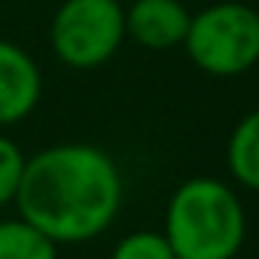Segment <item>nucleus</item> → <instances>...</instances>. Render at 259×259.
I'll use <instances>...</instances> for the list:
<instances>
[{"label": "nucleus", "instance_id": "10", "mask_svg": "<svg viewBox=\"0 0 259 259\" xmlns=\"http://www.w3.org/2000/svg\"><path fill=\"white\" fill-rule=\"evenodd\" d=\"M25 165H28V156L22 153V147L13 138L0 135V207L16 201L25 177Z\"/></svg>", "mask_w": 259, "mask_h": 259}, {"label": "nucleus", "instance_id": "4", "mask_svg": "<svg viewBox=\"0 0 259 259\" xmlns=\"http://www.w3.org/2000/svg\"><path fill=\"white\" fill-rule=\"evenodd\" d=\"M125 43V7L119 0H64L49 25L55 58L73 70L107 64Z\"/></svg>", "mask_w": 259, "mask_h": 259}, {"label": "nucleus", "instance_id": "7", "mask_svg": "<svg viewBox=\"0 0 259 259\" xmlns=\"http://www.w3.org/2000/svg\"><path fill=\"white\" fill-rule=\"evenodd\" d=\"M226 162H229V174L259 192V110L247 113L229 138V150H226Z\"/></svg>", "mask_w": 259, "mask_h": 259}, {"label": "nucleus", "instance_id": "8", "mask_svg": "<svg viewBox=\"0 0 259 259\" xmlns=\"http://www.w3.org/2000/svg\"><path fill=\"white\" fill-rule=\"evenodd\" d=\"M58 247L28 220H0V259H58Z\"/></svg>", "mask_w": 259, "mask_h": 259}, {"label": "nucleus", "instance_id": "3", "mask_svg": "<svg viewBox=\"0 0 259 259\" xmlns=\"http://www.w3.org/2000/svg\"><path fill=\"white\" fill-rule=\"evenodd\" d=\"M183 49L210 76H238L259 61V13L238 0L204 7L192 16Z\"/></svg>", "mask_w": 259, "mask_h": 259}, {"label": "nucleus", "instance_id": "2", "mask_svg": "<svg viewBox=\"0 0 259 259\" xmlns=\"http://www.w3.org/2000/svg\"><path fill=\"white\" fill-rule=\"evenodd\" d=\"M162 232L174 259H235L247 235L244 204L223 180L192 177L168 198Z\"/></svg>", "mask_w": 259, "mask_h": 259}, {"label": "nucleus", "instance_id": "6", "mask_svg": "<svg viewBox=\"0 0 259 259\" xmlns=\"http://www.w3.org/2000/svg\"><path fill=\"white\" fill-rule=\"evenodd\" d=\"M192 13L180 0H135L125 10V37L150 52L183 46Z\"/></svg>", "mask_w": 259, "mask_h": 259}, {"label": "nucleus", "instance_id": "1", "mask_svg": "<svg viewBox=\"0 0 259 259\" xmlns=\"http://www.w3.org/2000/svg\"><path fill=\"white\" fill-rule=\"evenodd\" d=\"M19 217L55 244L104 235L122 207V174L95 144H55L28 159L16 195Z\"/></svg>", "mask_w": 259, "mask_h": 259}, {"label": "nucleus", "instance_id": "9", "mask_svg": "<svg viewBox=\"0 0 259 259\" xmlns=\"http://www.w3.org/2000/svg\"><path fill=\"white\" fill-rule=\"evenodd\" d=\"M110 259H174V250H171L165 232L138 229L116 241Z\"/></svg>", "mask_w": 259, "mask_h": 259}, {"label": "nucleus", "instance_id": "5", "mask_svg": "<svg viewBox=\"0 0 259 259\" xmlns=\"http://www.w3.org/2000/svg\"><path fill=\"white\" fill-rule=\"evenodd\" d=\"M43 95L40 64L19 43L0 40V128L28 119Z\"/></svg>", "mask_w": 259, "mask_h": 259}]
</instances>
